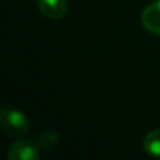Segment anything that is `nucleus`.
I'll return each instance as SVG.
<instances>
[{
	"instance_id": "nucleus-1",
	"label": "nucleus",
	"mask_w": 160,
	"mask_h": 160,
	"mask_svg": "<svg viewBox=\"0 0 160 160\" xmlns=\"http://www.w3.org/2000/svg\"><path fill=\"white\" fill-rule=\"evenodd\" d=\"M0 129L8 137H24L28 129V118L16 108H3L0 112Z\"/></svg>"
},
{
	"instance_id": "nucleus-2",
	"label": "nucleus",
	"mask_w": 160,
	"mask_h": 160,
	"mask_svg": "<svg viewBox=\"0 0 160 160\" xmlns=\"http://www.w3.org/2000/svg\"><path fill=\"white\" fill-rule=\"evenodd\" d=\"M39 144L36 140L21 138L13 143L8 149V160H38L39 158Z\"/></svg>"
},
{
	"instance_id": "nucleus-3",
	"label": "nucleus",
	"mask_w": 160,
	"mask_h": 160,
	"mask_svg": "<svg viewBox=\"0 0 160 160\" xmlns=\"http://www.w3.org/2000/svg\"><path fill=\"white\" fill-rule=\"evenodd\" d=\"M141 24L143 27L152 33L160 36V0L148 5L141 13Z\"/></svg>"
},
{
	"instance_id": "nucleus-4",
	"label": "nucleus",
	"mask_w": 160,
	"mask_h": 160,
	"mask_svg": "<svg viewBox=\"0 0 160 160\" xmlns=\"http://www.w3.org/2000/svg\"><path fill=\"white\" fill-rule=\"evenodd\" d=\"M36 3L39 13L49 19H61L68 13L66 0H36Z\"/></svg>"
},
{
	"instance_id": "nucleus-5",
	"label": "nucleus",
	"mask_w": 160,
	"mask_h": 160,
	"mask_svg": "<svg viewBox=\"0 0 160 160\" xmlns=\"http://www.w3.org/2000/svg\"><path fill=\"white\" fill-rule=\"evenodd\" d=\"M143 148L149 155L160 157V129L151 130L144 140H143Z\"/></svg>"
},
{
	"instance_id": "nucleus-6",
	"label": "nucleus",
	"mask_w": 160,
	"mask_h": 160,
	"mask_svg": "<svg viewBox=\"0 0 160 160\" xmlns=\"http://www.w3.org/2000/svg\"><path fill=\"white\" fill-rule=\"evenodd\" d=\"M36 141H38V144H39V148L41 149H52V148H55L57 146V143H58V135L55 133V132H42L38 138H36Z\"/></svg>"
}]
</instances>
